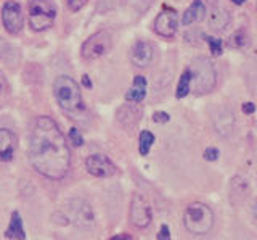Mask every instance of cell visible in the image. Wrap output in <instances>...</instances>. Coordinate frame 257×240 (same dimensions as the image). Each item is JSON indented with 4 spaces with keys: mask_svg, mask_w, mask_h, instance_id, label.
<instances>
[{
    "mask_svg": "<svg viewBox=\"0 0 257 240\" xmlns=\"http://www.w3.org/2000/svg\"><path fill=\"white\" fill-rule=\"evenodd\" d=\"M204 158L209 159V162H215V159L219 158V150L214 148V147L207 148V150L204 151Z\"/></svg>",
    "mask_w": 257,
    "mask_h": 240,
    "instance_id": "obj_26",
    "label": "cell"
},
{
    "mask_svg": "<svg viewBox=\"0 0 257 240\" xmlns=\"http://www.w3.org/2000/svg\"><path fill=\"white\" fill-rule=\"evenodd\" d=\"M131 60L137 68L150 66L151 61L155 60V47L147 41L135 42L131 50Z\"/></svg>",
    "mask_w": 257,
    "mask_h": 240,
    "instance_id": "obj_11",
    "label": "cell"
},
{
    "mask_svg": "<svg viewBox=\"0 0 257 240\" xmlns=\"http://www.w3.org/2000/svg\"><path fill=\"white\" fill-rule=\"evenodd\" d=\"M56 18V5L53 0H31L29 2V26L36 33L50 28Z\"/></svg>",
    "mask_w": 257,
    "mask_h": 240,
    "instance_id": "obj_5",
    "label": "cell"
},
{
    "mask_svg": "<svg viewBox=\"0 0 257 240\" xmlns=\"http://www.w3.org/2000/svg\"><path fill=\"white\" fill-rule=\"evenodd\" d=\"M145 97H147V79L143 76H135L132 87L125 94V99L128 102L140 103L145 100Z\"/></svg>",
    "mask_w": 257,
    "mask_h": 240,
    "instance_id": "obj_16",
    "label": "cell"
},
{
    "mask_svg": "<svg viewBox=\"0 0 257 240\" xmlns=\"http://www.w3.org/2000/svg\"><path fill=\"white\" fill-rule=\"evenodd\" d=\"M2 23L8 34H18L24 26V13L18 2H7L2 9Z\"/></svg>",
    "mask_w": 257,
    "mask_h": 240,
    "instance_id": "obj_8",
    "label": "cell"
},
{
    "mask_svg": "<svg viewBox=\"0 0 257 240\" xmlns=\"http://www.w3.org/2000/svg\"><path fill=\"white\" fill-rule=\"evenodd\" d=\"M247 44V34L244 33L243 29L236 31L235 34H233V39H231V45L236 47V49H243V47Z\"/></svg>",
    "mask_w": 257,
    "mask_h": 240,
    "instance_id": "obj_22",
    "label": "cell"
},
{
    "mask_svg": "<svg viewBox=\"0 0 257 240\" xmlns=\"http://www.w3.org/2000/svg\"><path fill=\"white\" fill-rule=\"evenodd\" d=\"M206 17V5L203 4V0H195L187 10L183 13L182 23L183 26H190L193 23H198Z\"/></svg>",
    "mask_w": 257,
    "mask_h": 240,
    "instance_id": "obj_15",
    "label": "cell"
},
{
    "mask_svg": "<svg viewBox=\"0 0 257 240\" xmlns=\"http://www.w3.org/2000/svg\"><path fill=\"white\" fill-rule=\"evenodd\" d=\"M191 76H193V89L198 95L211 92L217 83V73L214 63L206 57H196L191 61Z\"/></svg>",
    "mask_w": 257,
    "mask_h": 240,
    "instance_id": "obj_4",
    "label": "cell"
},
{
    "mask_svg": "<svg viewBox=\"0 0 257 240\" xmlns=\"http://www.w3.org/2000/svg\"><path fill=\"white\" fill-rule=\"evenodd\" d=\"M230 23V13L223 9L220 5H212L209 9V15H207V25L212 31H223L228 26Z\"/></svg>",
    "mask_w": 257,
    "mask_h": 240,
    "instance_id": "obj_13",
    "label": "cell"
},
{
    "mask_svg": "<svg viewBox=\"0 0 257 240\" xmlns=\"http://www.w3.org/2000/svg\"><path fill=\"white\" fill-rule=\"evenodd\" d=\"M16 147H18L16 135L10 129L2 127V129H0V163L12 162L15 156Z\"/></svg>",
    "mask_w": 257,
    "mask_h": 240,
    "instance_id": "obj_12",
    "label": "cell"
},
{
    "mask_svg": "<svg viewBox=\"0 0 257 240\" xmlns=\"http://www.w3.org/2000/svg\"><path fill=\"white\" fill-rule=\"evenodd\" d=\"M69 140L74 143L76 147H80L84 143V139H82V135H80V132L77 131V127H72L69 131Z\"/></svg>",
    "mask_w": 257,
    "mask_h": 240,
    "instance_id": "obj_24",
    "label": "cell"
},
{
    "mask_svg": "<svg viewBox=\"0 0 257 240\" xmlns=\"http://www.w3.org/2000/svg\"><path fill=\"white\" fill-rule=\"evenodd\" d=\"M7 237L13 238V240H26V232H24V227H23V219L18 211H13V214H12L10 226L7 229Z\"/></svg>",
    "mask_w": 257,
    "mask_h": 240,
    "instance_id": "obj_17",
    "label": "cell"
},
{
    "mask_svg": "<svg viewBox=\"0 0 257 240\" xmlns=\"http://www.w3.org/2000/svg\"><path fill=\"white\" fill-rule=\"evenodd\" d=\"M153 143H155V135H153L150 131H142L140 132V137H139V150H140V155L147 156L150 153Z\"/></svg>",
    "mask_w": 257,
    "mask_h": 240,
    "instance_id": "obj_21",
    "label": "cell"
},
{
    "mask_svg": "<svg viewBox=\"0 0 257 240\" xmlns=\"http://www.w3.org/2000/svg\"><path fill=\"white\" fill-rule=\"evenodd\" d=\"M111 36L106 31H98V33L92 34L87 41L82 44V49H80V53L85 60H96L104 57L109 50H111Z\"/></svg>",
    "mask_w": 257,
    "mask_h": 240,
    "instance_id": "obj_6",
    "label": "cell"
},
{
    "mask_svg": "<svg viewBox=\"0 0 257 240\" xmlns=\"http://www.w3.org/2000/svg\"><path fill=\"white\" fill-rule=\"evenodd\" d=\"M128 218H131V222L134 224V226L139 227V229L150 226L153 213H151V205H150L147 197H143L142 194H135L132 197Z\"/></svg>",
    "mask_w": 257,
    "mask_h": 240,
    "instance_id": "obj_7",
    "label": "cell"
},
{
    "mask_svg": "<svg viewBox=\"0 0 257 240\" xmlns=\"http://www.w3.org/2000/svg\"><path fill=\"white\" fill-rule=\"evenodd\" d=\"M153 119H155L156 123H167L171 116H169L166 111H156L155 115H153Z\"/></svg>",
    "mask_w": 257,
    "mask_h": 240,
    "instance_id": "obj_28",
    "label": "cell"
},
{
    "mask_svg": "<svg viewBox=\"0 0 257 240\" xmlns=\"http://www.w3.org/2000/svg\"><path fill=\"white\" fill-rule=\"evenodd\" d=\"M233 126H235V119H233V115L228 110L222 111V113L215 118L217 132L222 134V135H228L233 131Z\"/></svg>",
    "mask_w": 257,
    "mask_h": 240,
    "instance_id": "obj_18",
    "label": "cell"
},
{
    "mask_svg": "<svg viewBox=\"0 0 257 240\" xmlns=\"http://www.w3.org/2000/svg\"><path fill=\"white\" fill-rule=\"evenodd\" d=\"M158 240H171V230H169L166 224L161 226V230L158 232Z\"/></svg>",
    "mask_w": 257,
    "mask_h": 240,
    "instance_id": "obj_27",
    "label": "cell"
},
{
    "mask_svg": "<svg viewBox=\"0 0 257 240\" xmlns=\"http://www.w3.org/2000/svg\"><path fill=\"white\" fill-rule=\"evenodd\" d=\"M231 2H233V4H236V5H243V4L246 2V0H231Z\"/></svg>",
    "mask_w": 257,
    "mask_h": 240,
    "instance_id": "obj_33",
    "label": "cell"
},
{
    "mask_svg": "<svg viewBox=\"0 0 257 240\" xmlns=\"http://www.w3.org/2000/svg\"><path fill=\"white\" fill-rule=\"evenodd\" d=\"M29 162L32 168L52 181L68 174L71 151L64 134L50 116H39L29 137Z\"/></svg>",
    "mask_w": 257,
    "mask_h": 240,
    "instance_id": "obj_1",
    "label": "cell"
},
{
    "mask_svg": "<svg viewBox=\"0 0 257 240\" xmlns=\"http://www.w3.org/2000/svg\"><path fill=\"white\" fill-rule=\"evenodd\" d=\"M207 39V44L209 47H211V52L214 57H219V55L222 53V41H219V39H214V37H206Z\"/></svg>",
    "mask_w": 257,
    "mask_h": 240,
    "instance_id": "obj_23",
    "label": "cell"
},
{
    "mask_svg": "<svg viewBox=\"0 0 257 240\" xmlns=\"http://www.w3.org/2000/svg\"><path fill=\"white\" fill-rule=\"evenodd\" d=\"M191 81H193V76H191V71L190 68H187L182 73L180 76V81H179V86H177V99H183L187 97V95L190 94V86H191Z\"/></svg>",
    "mask_w": 257,
    "mask_h": 240,
    "instance_id": "obj_20",
    "label": "cell"
},
{
    "mask_svg": "<svg viewBox=\"0 0 257 240\" xmlns=\"http://www.w3.org/2000/svg\"><path fill=\"white\" fill-rule=\"evenodd\" d=\"M85 168L88 174L95 176V178H109V176L116 174L114 163L101 153H95L88 156L85 159Z\"/></svg>",
    "mask_w": 257,
    "mask_h": 240,
    "instance_id": "obj_10",
    "label": "cell"
},
{
    "mask_svg": "<svg viewBox=\"0 0 257 240\" xmlns=\"http://www.w3.org/2000/svg\"><path fill=\"white\" fill-rule=\"evenodd\" d=\"M8 89V84H7V79L4 76V73L0 71V94H5V91Z\"/></svg>",
    "mask_w": 257,
    "mask_h": 240,
    "instance_id": "obj_29",
    "label": "cell"
},
{
    "mask_svg": "<svg viewBox=\"0 0 257 240\" xmlns=\"http://www.w3.org/2000/svg\"><path fill=\"white\" fill-rule=\"evenodd\" d=\"M72 214H74V219L80 226H90L93 222V213L92 208L88 203H85L84 200H76L74 205L71 206Z\"/></svg>",
    "mask_w": 257,
    "mask_h": 240,
    "instance_id": "obj_14",
    "label": "cell"
},
{
    "mask_svg": "<svg viewBox=\"0 0 257 240\" xmlns=\"http://www.w3.org/2000/svg\"><path fill=\"white\" fill-rule=\"evenodd\" d=\"M82 83H84L85 87H90V86H92V83L88 81V76H82Z\"/></svg>",
    "mask_w": 257,
    "mask_h": 240,
    "instance_id": "obj_32",
    "label": "cell"
},
{
    "mask_svg": "<svg viewBox=\"0 0 257 240\" xmlns=\"http://www.w3.org/2000/svg\"><path fill=\"white\" fill-rule=\"evenodd\" d=\"M254 216H255V219H257V200H255V203H254Z\"/></svg>",
    "mask_w": 257,
    "mask_h": 240,
    "instance_id": "obj_34",
    "label": "cell"
},
{
    "mask_svg": "<svg viewBox=\"0 0 257 240\" xmlns=\"http://www.w3.org/2000/svg\"><path fill=\"white\" fill-rule=\"evenodd\" d=\"M177 29H179V17H177V12L172 9H164L155 20V33L159 34L161 37L171 39L175 36Z\"/></svg>",
    "mask_w": 257,
    "mask_h": 240,
    "instance_id": "obj_9",
    "label": "cell"
},
{
    "mask_svg": "<svg viewBox=\"0 0 257 240\" xmlns=\"http://www.w3.org/2000/svg\"><path fill=\"white\" fill-rule=\"evenodd\" d=\"M243 111H244V113L251 115V113H254V111H255V105H254V103H251V102H247V103H244V105H243Z\"/></svg>",
    "mask_w": 257,
    "mask_h": 240,
    "instance_id": "obj_30",
    "label": "cell"
},
{
    "mask_svg": "<svg viewBox=\"0 0 257 240\" xmlns=\"http://www.w3.org/2000/svg\"><path fill=\"white\" fill-rule=\"evenodd\" d=\"M53 94L60 108L71 118H80L84 113V100L77 83L69 76H58L53 83Z\"/></svg>",
    "mask_w": 257,
    "mask_h": 240,
    "instance_id": "obj_2",
    "label": "cell"
},
{
    "mask_svg": "<svg viewBox=\"0 0 257 240\" xmlns=\"http://www.w3.org/2000/svg\"><path fill=\"white\" fill-rule=\"evenodd\" d=\"M183 226L191 234L204 235L214 226V211L206 203H190L183 213Z\"/></svg>",
    "mask_w": 257,
    "mask_h": 240,
    "instance_id": "obj_3",
    "label": "cell"
},
{
    "mask_svg": "<svg viewBox=\"0 0 257 240\" xmlns=\"http://www.w3.org/2000/svg\"><path fill=\"white\" fill-rule=\"evenodd\" d=\"M109 240H132V237H131V235H127V234H119V235L111 237Z\"/></svg>",
    "mask_w": 257,
    "mask_h": 240,
    "instance_id": "obj_31",
    "label": "cell"
},
{
    "mask_svg": "<svg viewBox=\"0 0 257 240\" xmlns=\"http://www.w3.org/2000/svg\"><path fill=\"white\" fill-rule=\"evenodd\" d=\"M88 0H66V4L69 7L71 12H79L80 9H84Z\"/></svg>",
    "mask_w": 257,
    "mask_h": 240,
    "instance_id": "obj_25",
    "label": "cell"
},
{
    "mask_svg": "<svg viewBox=\"0 0 257 240\" xmlns=\"http://www.w3.org/2000/svg\"><path fill=\"white\" fill-rule=\"evenodd\" d=\"M0 60L7 65H15L20 60V53L12 44H8L4 39H0Z\"/></svg>",
    "mask_w": 257,
    "mask_h": 240,
    "instance_id": "obj_19",
    "label": "cell"
}]
</instances>
